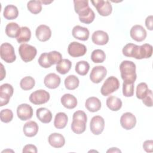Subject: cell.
<instances>
[{"instance_id": "ee69618b", "label": "cell", "mask_w": 153, "mask_h": 153, "mask_svg": "<svg viewBox=\"0 0 153 153\" xmlns=\"http://www.w3.org/2000/svg\"><path fill=\"white\" fill-rule=\"evenodd\" d=\"M143 148L146 152H152L153 151V140H145L143 143Z\"/></svg>"}, {"instance_id": "1f68e13d", "label": "cell", "mask_w": 153, "mask_h": 153, "mask_svg": "<svg viewBox=\"0 0 153 153\" xmlns=\"http://www.w3.org/2000/svg\"><path fill=\"white\" fill-rule=\"evenodd\" d=\"M90 69V65L89 63L84 60H81L76 63L75 65V71L76 72L82 76L85 75Z\"/></svg>"}, {"instance_id": "7a4b0ae2", "label": "cell", "mask_w": 153, "mask_h": 153, "mask_svg": "<svg viewBox=\"0 0 153 153\" xmlns=\"http://www.w3.org/2000/svg\"><path fill=\"white\" fill-rule=\"evenodd\" d=\"M119 87L120 81L118 78L114 76H111L108 77L105 80L101 87L100 92L101 94L104 96H109L117 90Z\"/></svg>"}, {"instance_id": "d6a6232c", "label": "cell", "mask_w": 153, "mask_h": 153, "mask_svg": "<svg viewBox=\"0 0 153 153\" xmlns=\"http://www.w3.org/2000/svg\"><path fill=\"white\" fill-rule=\"evenodd\" d=\"M35 79L30 76H27L23 78L20 82V87L24 90H29L32 89L35 86Z\"/></svg>"}, {"instance_id": "ab89813d", "label": "cell", "mask_w": 153, "mask_h": 153, "mask_svg": "<svg viewBox=\"0 0 153 153\" xmlns=\"http://www.w3.org/2000/svg\"><path fill=\"white\" fill-rule=\"evenodd\" d=\"M0 118L2 122L5 123H10L13 118V113L11 109H2L0 112Z\"/></svg>"}, {"instance_id": "ffe728a7", "label": "cell", "mask_w": 153, "mask_h": 153, "mask_svg": "<svg viewBox=\"0 0 153 153\" xmlns=\"http://www.w3.org/2000/svg\"><path fill=\"white\" fill-rule=\"evenodd\" d=\"M49 144L56 148H62L65 143L64 136L58 133H53L51 134L48 138Z\"/></svg>"}, {"instance_id": "f35d334b", "label": "cell", "mask_w": 153, "mask_h": 153, "mask_svg": "<svg viewBox=\"0 0 153 153\" xmlns=\"http://www.w3.org/2000/svg\"><path fill=\"white\" fill-rule=\"evenodd\" d=\"M50 63L53 65L58 64L62 60V56L60 53L57 51H52L47 53Z\"/></svg>"}, {"instance_id": "4dcf8cb0", "label": "cell", "mask_w": 153, "mask_h": 153, "mask_svg": "<svg viewBox=\"0 0 153 153\" xmlns=\"http://www.w3.org/2000/svg\"><path fill=\"white\" fill-rule=\"evenodd\" d=\"M71 66L72 62L67 59H63L57 64L56 70L59 74L64 75L69 71Z\"/></svg>"}, {"instance_id": "52a82bcc", "label": "cell", "mask_w": 153, "mask_h": 153, "mask_svg": "<svg viewBox=\"0 0 153 153\" xmlns=\"http://www.w3.org/2000/svg\"><path fill=\"white\" fill-rule=\"evenodd\" d=\"M74 4L75 11L78 14L79 19L85 17L93 11L92 9L89 7L88 1L75 0L74 1Z\"/></svg>"}, {"instance_id": "4316f807", "label": "cell", "mask_w": 153, "mask_h": 153, "mask_svg": "<svg viewBox=\"0 0 153 153\" xmlns=\"http://www.w3.org/2000/svg\"><path fill=\"white\" fill-rule=\"evenodd\" d=\"M19 15V10L14 5H7L3 12L4 17L7 20H13L16 19Z\"/></svg>"}, {"instance_id": "e0dca14e", "label": "cell", "mask_w": 153, "mask_h": 153, "mask_svg": "<svg viewBox=\"0 0 153 153\" xmlns=\"http://www.w3.org/2000/svg\"><path fill=\"white\" fill-rule=\"evenodd\" d=\"M61 79L59 75L55 73H50L47 75L44 79L45 85L50 89L57 88L60 84Z\"/></svg>"}, {"instance_id": "ac0fdd59", "label": "cell", "mask_w": 153, "mask_h": 153, "mask_svg": "<svg viewBox=\"0 0 153 153\" xmlns=\"http://www.w3.org/2000/svg\"><path fill=\"white\" fill-rule=\"evenodd\" d=\"M91 39L94 44L99 45H103L109 41V36L108 33L103 30H96L93 32L91 36Z\"/></svg>"}, {"instance_id": "8fae6325", "label": "cell", "mask_w": 153, "mask_h": 153, "mask_svg": "<svg viewBox=\"0 0 153 153\" xmlns=\"http://www.w3.org/2000/svg\"><path fill=\"white\" fill-rule=\"evenodd\" d=\"M105 127V120L100 115L94 116L90 121V128L93 134L99 135L102 133Z\"/></svg>"}, {"instance_id": "603a6c76", "label": "cell", "mask_w": 153, "mask_h": 153, "mask_svg": "<svg viewBox=\"0 0 153 153\" xmlns=\"http://www.w3.org/2000/svg\"><path fill=\"white\" fill-rule=\"evenodd\" d=\"M38 119L42 123H49L52 120V114L51 111L45 108H39L36 111Z\"/></svg>"}, {"instance_id": "e575fe53", "label": "cell", "mask_w": 153, "mask_h": 153, "mask_svg": "<svg viewBox=\"0 0 153 153\" xmlns=\"http://www.w3.org/2000/svg\"><path fill=\"white\" fill-rule=\"evenodd\" d=\"M27 8L32 14H37L42 10V4L40 1H29L27 4Z\"/></svg>"}, {"instance_id": "5bb4252c", "label": "cell", "mask_w": 153, "mask_h": 153, "mask_svg": "<svg viewBox=\"0 0 153 153\" xmlns=\"http://www.w3.org/2000/svg\"><path fill=\"white\" fill-rule=\"evenodd\" d=\"M17 115L22 121H26L30 119L33 115L32 108L27 103H22L17 108Z\"/></svg>"}, {"instance_id": "5b68a950", "label": "cell", "mask_w": 153, "mask_h": 153, "mask_svg": "<svg viewBox=\"0 0 153 153\" xmlns=\"http://www.w3.org/2000/svg\"><path fill=\"white\" fill-rule=\"evenodd\" d=\"M19 53L23 61L29 62L35 57L37 50L32 45L27 44H22L19 48Z\"/></svg>"}, {"instance_id": "2e32d148", "label": "cell", "mask_w": 153, "mask_h": 153, "mask_svg": "<svg viewBox=\"0 0 153 153\" xmlns=\"http://www.w3.org/2000/svg\"><path fill=\"white\" fill-rule=\"evenodd\" d=\"M35 35L39 41L45 42L51 38V30L49 26L45 25H41L36 29Z\"/></svg>"}, {"instance_id": "4fadbf2b", "label": "cell", "mask_w": 153, "mask_h": 153, "mask_svg": "<svg viewBox=\"0 0 153 153\" xmlns=\"http://www.w3.org/2000/svg\"><path fill=\"white\" fill-rule=\"evenodd\" d=\"M120 123L123 128L127 130H131L136 126V117L129 112L124 113L120 118Z\"/></svg>"}, {"instance_id": "6da1fadb", "label": "cell", "mask_w": 153, "mask_h": 153, "mask_svg": "<svg viewBox=\"0 0 153 153\" xmlns=\"http://www.w3.org/2000/svg\"><path fill=\"white\" fill-rule=\"evenodd\" d=\"M121 78L125 82H134L136 79V65L129 60H124L120 65Z\"/></svg>"}, {"instance_id": "277c9868", "label": "cell", "mask_w": 153, "mask_h": 153, "mask_svg": "<svg viewBox=\"0 0 153 153\" xmlns=\"http://www.w3.org/2000/svg\"><path fill=\"white\" fill-rule=\"evenodd\" d=\"M152 46L149 44H144L142 45H135L132 57L136 59H148L152 54Z\"/></svg>"}, {"instance_id": "681fc988", "label": "cell", "mask_w": 153, "mask_h": 153, "mask_svg": "<svg viewBox=\"0 0 153 153\" xmlns=\"http://www.w3.org/2000/svg\"><path fill=\"white\" fill-rule=\"evenodd\" d=\"M41 3H43V4H50L51 2H52L53 1H50V2H47V1H40Z\"/></svg>"}, {"instance_id": "d6986e66", "label": "cell", "mask_w": 153, "mask_h": 153, "mask_svg": "<svg viewBox=\"0 0 153 153\" xmlns=\"http://www.w3.org/2000/svg\"><path fill=\"white\" fill-rule=\"evenodd\" d=\"M89 30L87 28L76 25L74 27L72 31V36L77 39L86 41L89 38Z\"/></svg>"}, {"instance_id": "836d02e7", "label": "cell", "mask_w": 153, "mask_h": 153, "mask_svg": "<svg viewBox=\"0 0 153 153\" xmlns=\"http://www.w3.org/2000/svg\"><path fill=\"white\" fill-rule=\"evenodd\" d=\"M71 129L76 134H81L86 129V123L82 121L72 120L71 124Z\"/></svg>"}, {"instance_id": "cb8c5ba5", "label": "cell", "mask_w": 153, "mask_h": 153, "mask_svg": "<svg viewBox=\"0 0 153 153\" xmlns=\"http://www.w3.org/2000/svg\"><path fill=\"white\" fill-rule=\"evenodd\" d=\"M85 106L90 112H95L100 109L101 102L97 97H90L86 100Z\"/></svg>"}, {"instance_id": "9a60e30c", "label": "cell", "mask_w": 153, "mask_h": 153, "mask_svg": "<svg viewBox=\"0 0 153 153\" xmlns=\"http://www.w3.org/2000/svg\"><path fill=\"white\" fill-rule=\"evenodd\" d=\"M131 38L137 42H142L146 37V31L145 28L139 25H134L130 29Z\"/></svg>"}, {"instance_id": "f546056e", "label": "cell", "mask_w": 153, "mask_h": 153, "mask_svg": "<svg viewBox=\"0 0 153 153\" xmlns=\"http://www.w3.org/2000/svg\"><path fill=\"white\" fill-rule=\"evenodd\" d=\"M79 84V79L74 75H70L68 76L65 79V87L69 90L76 89Z\"/></svg>"}, {"instance_id": "8d00e7d4", "label": "cell", "mask_w": 153, "mask_h": 153, "mask_svg": "<svg viewBox=\"0 0 153 153\" xmlns=\"http://www.w3.org/2000/svg\"><path fill=\"white\" fill-rule=\"evenodd\" d=\"M148 85L145 82L139 83L136 87V97L139 99H142L149 91Z\"/></svg>"}, {"instance_id": "30bf717a", "label": "cell", "mask_w": 153, "mask_h": 153, "mask_svg": "<svg viewBox=\"0 0 153 153\" xmlns=\"http://www.w3.org/2000/svg\"><path fill=\"white\" fill-rule=\"evenodd\" d=\"M87 52V48L85 45L78 42H71L68 47V53L73 57H78L84 56Z\"/></svg>"}, {"instance_id": "f1b7e54d", "label": "cell", "mask_w": 153, "mask_h": 153, "mask_svg": "<svg viewBox=\"0 0 153 153\" xmlns=\"http://www.w3.org/2000/svg\"><path fill=\"white\" fill-rule=\"evenodd\" d=\"M20 27L19 25L15 22H11L7 25L5 27V33L10 38H16L19 33Z\"/></svg>"}, {"instance_id": "bcb514c9", "label": "cell", "mask_w": 153, "mask_h": 153, "mask_svg": "<svg viewBox=\"0 0 153 153\" xmlns=\"http://www.w3.org/2000/svg\"><path fill=\"white\" fill-rule=\"evenodd\" d=\"M145 25L148 29L149 30H152L153 29V16L150 15L146 17L145 19Z\"/></svg>"}, {"instance_id": "d4e9b609", "label": "cell", "mask_w": 153, "mask_h": 153, "mask_svg": "<svg viewBox=\"0 0 153 153\" xmlns=\"http://www.w3.org/2000/svg\"><path fill=\"white\" fill-rule=\"evenodd\" d=\"M106 105L110 110L117 111L120 110L122 106V101L117 97L110 96L106 99Z\"/></svg>"}, {"instance_id": "60d3db41", "label": "cell", "mask_w": 153, "mask_h": 153, "mask_svg": "<svg viewBox=\"0 0 153 153\" xmlns=\"http://www.w3.org/2000/svg\"><path fill=\"white\" fill-rule=\"evenodd\" d=\"M38 63L44 68H48L51 66V64L50 63L48 59L47 53H43L40 55L38 59Z\"/></svg>"}, {"instance_id": "484cf974", "label": "cell", "mask_w": 153, "mask_h": 153, "mask_svg": "<svg viewBox=\"0 0 153 153\" xmlns=\"http://www.w3.org/2000/svg\"><path fill=\"white\" fill-rule=\"evenodd\" d=\"M68 121V118L65 113L62 112H59L56 114L54 118V127L58 129H62L66 127Z\"/></svg>"}, {"instance_id": "ba28073f", "label": "cell", "mask_w": 153, "mask_h": 153, "mask_svg": "<svg viewBox=\"0 0 153 153\" xmlns=\"http://www.w3.org/2000/svg\"><path fill=\"white\" fill-rule=\"evenodd\" d=\"M91 2L100 16H108L111 14L112 7L109 1L96 0Z\"/></svg>"}, {"instance_id": "74e56055", "label": "cell", "mask_w": 153, "mask_h": 153, "mask_svg": "<svg viewBox=\"0 0 153 153\" xmlns=\"http://www.w3.org/2000/svg\"><path fill=\"white\" fill-rule=\"evenodd\" d=\"M134 82H123V94L126 97H131L134 94Z\"/></svg>"}, {"instance_id": "9c48e42d", "label": "cell", "mask_w": 153, "mask_h": 153, "mask_svg": "<svg viewBox=\"0 0 153 153\" xmlns=\"http://www.w3.org/2000/svg\"><path fill=\"white\" fill-rule=\"evenodd\" d=\"M14 88L8 83L4 84L0 87V106H3L8 103L10 97L13 96Z\"/></svg>"}, {"instance_id": "7bdbcfd3", "label": "cell", "mask_w": 153, "mask_h": 153, "mask_svg": "<svg viewBox=\"0 0 153 153\" xmlns=\"http://www.w3.org/2000/svg\"><path fill=\"white\" fill-rule=\"evenodd\" d=\"M142 102L145 105L148 107L152 106V92L151 90H149L148 94L142 99Z\"/></svg>"}, {"instance_id": "3957f363", "label": "cell", "mask_w": 153, "mask_h": 153, "mask_svg": "<svg viewBox=\"0 0 153 153\" xmlns=\"http://www.w3.org/2000/svg\"><path fill=\"white\" fill-rule=\"evenodd\" d=\"M1 58L6 63H11L16 59L14 48L13 46L8 42L2 43L0 47Z\"/></svg>"}, {"instance_id": "c3c4849f", "label": "cell", "mask_w": 153, "mask_h": 153, "mask_svg": "<svg viewBox=\"0 0 153 153\" xmlns=\"http://www.w3.org/2000/svg\"><path fill=\"white\" fill-rule=\"evenodd\" d=\"M107 152H121V151L117 148H111L107 151Z\"/></svg>"}, {"instance_id": "b9f144b4", "label": "cell", "mask_w": 153, "mask_h": 153, "mask_svg": "<svg viewBox=\"0 0 153 153\" xmlns=\"http://www.w3.org/2000/svg\"><path fill=\"white\" fill-rule=\"evenodd\" d=\"M73 120H77V121H82L85 123H87V117L86 114L81 110L75 111L72 116Z\"/></svg>"}, {"instance_id": "8992f818", "label": "cell", "mask_w": 153, "mask_h": 153, "mask_svg": "<svg viewBox=\"0 0 153 153\" xmlns=\"http://www.w3.org/2000/svg\"><path fill=\"white\" fill-rule=\"evenodd\" d=\"M50 97V95L48 91L45 90H38L30 94L29 100L34 105H42L47 103Z\"/></svg>"}, {"instance_id": "7dc6e473", "label": "cell", "mask_w": 153, "mask_h": 153, "mask_svg": "<svg viewBox=\"0 0 153 153\" xmlns=\"http://www.w3.org/2000/svg\"><path fill=\"white\" fill-rule=\"evenodd\" d=\"M1 80H2L5 77V69L4 68V66L2 63H1Z\"/></svg>"}, {"instance_id": "7c38bea8", "label": "cell", "mask_w": 153, "mask_h": 153, "mask_svg": "<svg viewBox=\"0 0 153 153\" xmlns=\"http://www.w3.org/2000/svg\"><path fill=\"white\" fill-rule=\"evenodd\" d=\"M107 74V70L103 66H94L90 74V79L91 81L97 84L100 82Z\"/></svg>"}, {"instance_id": "f6af8a7d", "label": "cell", "mask_w": 153, "mask_h": 153, "mask_svg": "<svg viewBox=\"0 0 153 153\" xmlns=\"http://www.w3.org/2000/svg\"><path fill=\"white\" fill-rule=\"evenodd\" d=\"M22 152L23 153H26V152H33V153H36L37 152V148L36 146L32 144H27L26 145L23 149Z\"/></svg>"}, {"instance_id": "44dd1931", "label": "cell", "mask_w": 153, "mask_h": 153, "mask_svg": "<svg viewBox=\"0 0 153 153\" xmlns=\"http://www.w3.org/2000/svg\"><path fill=\"white\" fill-rule=\"evenodd\" d=\"M38 125L35 121H29L26 123L23 127V131L24 134L27 137H33L38 131Z\"/></svg>"}, {"instance_id": "d590c367", "label": "cell", "mask_w": 153, "mask_h": 153, "mask_svg": "<svg viewBox=\"0 0 153 153\" xmlns=\"http://www.w3.org/2000/svg\"><path fill=\"white\" fill-rule=\"evenodd\" d=\"M106 59L105 52L100 49H96L93 51L91 55V59L95 63H103Z\"/></svg>"}, {"instance_id": "7402d4cb", "label": "cell", "mask_w": 153, "mask_h": 153, "mask_svg": "<svg viewBox=\"0 0 153 153\" xmlns=\"http://www.w3.org/2000/svg\"><path fill=\"white\" fill-rule=\"evenodd\" d=\"M62 105L67 109L75 108L78 103L76 98L71 94H65L60 99Z\"/></svg>"}, {"instance_id": "83f0119b", "label": "cell", "mask_w": 153, "mask_h": 153, "mask_svg": "<svg viewBox=\"0 0 153 153\" xmlns=\"http://www.w3.org/2000/svg\"><path fill=\"white\" fill-rule=\"evenodd\" d=\"M30 38L31 32L30 29L26 26H23L20 27V30L16 37V39L19 44H22L28 42Z\"/></svg>"}]
</instances>
